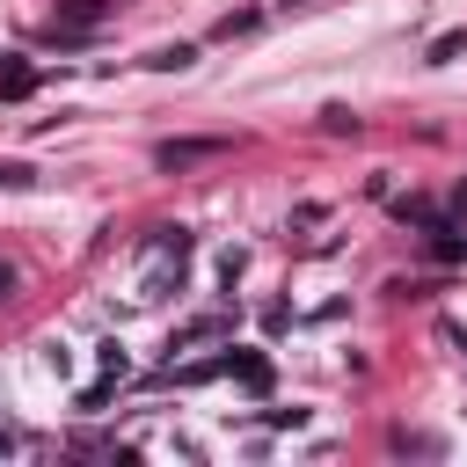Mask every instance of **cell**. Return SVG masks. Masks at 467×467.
Masks as SVG:
<instances>
[{
  "instance_id": "5bb4252c",
  "label": "cell",
  "mask_w": 467,
  "mask_h": 467,
  "mask_svg": "<svg viewBox=\"0 0 467 467\" xmlns=\"http://www.w3.org/2000/svg\"><path fill=\"white\" fill-rule=\"evenodd\" d=\"M321 131H336V139H343V131H358V117H350V109H321Z\"/></svg>"
},
{
  "instance_id": "52a82bcc",
  "label": "cell",
  "mask_w": 467,
  "mask_h": 467,
  "mask_svg": "<svg viewBox=\"0 0 467 467\" xmlns=\"http://www.w3.org/2000/svg\"><path fill=\"white\" fill-rule=\"evenodd\" d=\"M431 255H438V263H460V255H467V234H452V226L438 219V226H431Z\"/></svg>"
},
{
  "instance_id": "30bf717a",
  "label": "cell",
  "mask_w": 467,
  "mask_h": 467,
  "mask_svg": "<svg viewBox=\"0 0 467 467\" xmlns=\"http://www.w3.org/2000/svg\"><path fill=\"white\" fill-rule=\"evenodd\" d=\"M255 22H263V15H255V7H241V15H219V36H248V29H255Z\"/></svg>"
},
{
  "instance_id": "9a60e30c",
  "label": "cell",
  "mask_w": 467,
  "mask_h": 467,
  "mask_svg": "<svg viewBox=\"0 0 467 467\" xmlns=\"http://www.w3.org/2000/svg\"><path fill=\"white\" fill-rule=\"evenodd\" d=\"M0 299H15V263H0Z\"/></svg>"
},
{
  "instance_id": "e0dca14e",
  "label": "cell",
  "mask_w": 467,
  "mask_h": 467,
  "mask_svg": "<svg viewBox=\"0 0 467 467\" xmlns=\"http://www.w3.org/2000/svg\"><path fill=\"white\" fill-rule=\"evenodd\" d=\"M15 445H22V438H15V423H0V452H15Z\"/></svg>"
},
{
  "instance_id": "9c48e42d",
  "label": "cell",
  "mask_w": 467,
  "mask_h": 467,
  "mask_svg": "<svg viewBox=\"0 0 467 467\" xmlns=\"http://www.w3.org/2000/svg\"><path fill=\"white\" fill-rule=\"evenodd\" d=\"M460 51H467V29H445V36L431 44V66H445V58H460Z\"/></svg>"
},
{
  "instance_id": "8fae6325",
  "label": "cell",
  "mask_w": 467,
  "mask_h": 467,
  "mask_svg": "<svg viewBox=\"0 0 467 467\" xmlns=\"http://www.w3.org/2000/svg\"><path fill=\"white\" fill-rule=\"evenodd\" d=\"M95 358H102V372H117V379L131 372V358H124V343H95Z\"/></svg>"
},
{
  "instance_id": "ba28073f",
  "label": "cell",
  "mask_w": 467,
  "mask_h": 467,
  "mask_svg": "<svg viewBox=\"0 0 467 467\" xmlns=\"http://www.w3.org/2000/svg\"><path fill=\"white\" fill-rule=\"evenodd\" d=\"M190 58H197V51H190V44H161V51H153V58H146V66H153V73H182V66H190Z\"/></svg>"
},
{
  "instance_id": "8992f818",
  "label": "cell",
  "mask_w": 467,
  "mask_h": 467,
  "mask_svg": "<svg viewBox=\"0 0 467 467\" xmlns=\"http://www.w3.org/2000/svg\"><path fill=\"white\" fill-rule=\"evenodd\" d=\"M29 88H36V73H29L22 58H15V66H0V102H22Z\"/></svg>"
},
{
  "instance_id": "3957f363",
  "label": "cell",
  "mask_w": 467,
  "mask_h": 467,
  "mask_svg": "<svg viewBox=\"0 0 467 467\" xmlns=\"http://www.w3.org/2000/svg\"><path fill=\"white\" fill-rule=\"evenodd\" d=\"M234 379H241L248 394H270V358H263V350H234Z\"/></svg>"
},
{
  "instance_id": "2e32d148",
  "label": "cell",
  "mask_w": 467,
  "mask_h": 467,
  "mask_svg": "<svg viewBox=\"0 0 467 467\" xmlns=\"http://www.w3.org/2000/svg\"><path fill=\"white\" fill-rule=\"evenodd\" d=\"M445 343H452V350H467V328H460V321H452V328H445Z\"/></svg>"
},
{
  "instance_id": "6da1fadb",
  "label": "cell",
  "mask_w": 467,
  "mask_h": 467,
  "mask_svg": "<svg viewBox=\"0 0 467 467\" xmlns=\"http://www.w3.org/2000/svg\"><path fill=\"white\" fill-rule=\"evenodd\" d=\"M182 270H190V226H161L146 241V270H139V306H161L168 292H182Z\"/></svg>"
},
{
  "instance_id": "5b68a950",
  "label": "cell",
  "mask_w": 467,
  "mask_h": 467,
  "mask_svg": "<svg viewBox=\"0 0 467 467\" xmlns=\"http://www.w3.org/2000/svg\"><path fill=\"white\" fill-rule=\"evenodd\" d=\"M212 336H226V314H204V321L175 328V343H168V350H190V343H212Z\"/></svg>"
},
{
  "instance_id": "ac0fdd59",
  "label": "cell",
  "mask_w": 467,
  "mask_h": 467,
  "mask_svg": "<svg viewBox=\"0 0 467 467\" xmlns=\"http://www.w3.org/2000/svg\"><path fill=\"white\" fill-rule=\"evenodd\" d=\"M452 212H460V219H467V182H460V190H452Z\"/></svg>"
},
{
  "instance_id": "277c9868",
  "label": "cell",
  "mask_w": 467,
  "mask_h": 467,
  "mask_svg": "<svg viewBox=\"0 0 467 467\" xmlns=\"http://www.w3.org/2000/svg\"><path fill=\"white\" fill-rule=\"evenodd\" d=\"M109 15V0H58V29H95Z\"/></svg>"
},
{
  "instance_id": "4fadbf2b",
  "label": "cell",
  "mask_w": 467,
  "mask_h": 467,
  "mask_svg": "<svg viewBox=\"0 0 467 467\" xmlns=\"http://www.w3.org/2000/svg\"><path fill=\"white\" fill-rule=\"evenodd\" d=\"M36 182V168H22V161H0V190H29Z\"/></svg>"
},
{
  "instance_id": "7c38bea8",
  "label": "cell",
  "mask_w": 467,
  "mask_h": 467,
  "mask_svg": "<svg viewBox=\"0 0 467 467\" xmlns=\"http://www.w3.org/2000/svg\"><path fill=\"white\" fill-rule=\"evenodd\" d=\"M109 394H117V372H102V379H95V387H80V409H102V401H109Z\"/></svg>"
},
{
  "instance_id": "7a4b0ae2",
  "label": "cell",
  "mask_w": 467,
  "mask_h": 467,
  "mask_svg": "<svg viewBox=\"0 0 467 467\" xmlns=\"http://www.w3.org/2000/svg\"><path fill=\"white\" fill-rule=\"evenodd\" d=\"M219 153H226V139H168L153 161L161 168H197V161H219Z\"/></svg>"
}]
</instances>
